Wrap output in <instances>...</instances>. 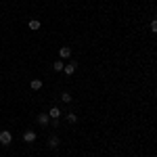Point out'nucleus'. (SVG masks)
Listing matches in <instances>:
<instances>
[{"label":"nucleus","instance_id":"nucleus-11","mask_svg":"<svg viewBox=\"0 0 157 157\" xmlns=\"http://www.w3.org/2000/svg\"><path fill=\"white\" fill-rule=\"evenodd\" d=\"M61 101H63V103H71V94H69V92H63V94H61Z\"/></svg>","mask_w":157,"mask_h":157},{"label":"nucleus","instance_id":"nucleus-4","mask_svg":"<svg viewBox=\"0 0 157 157\" xmlns=\"http://www.w3.org/2000/svg\"><path fill=\"white\" fill-rule=\"evenodd\" d=\"M59 55H61V59H69V57H71V48H69V46H61Z\"/></svg>","mask_w":157,"mask_h":157},{"label":"nucleus","instance_id":"nucleus-9","mask_svg":"<svg viewBox=\"0 0 157 157\" xmlns=\"http://www.w3.org/2000/svg\"><path fill=\"white\" fill-rule=\"evenodd\" d=\"M63 67H65L63 59H61V61H55V63H52V69H55V71H63Z\"/></svg>","mask_w":157,"mask_h":157},{"label":"nucleus","instance_id":"nucleus-7","mask_svg":"<svg viewBox=\"0 0 157 157\" xmlns=\"http://www.w3.org/2000/svg\"><path fill=\"white\" fill-rule=\"evenodd\" d=\"M48 147L50 149H59V138H57V136H50L48 138Z\"/></svg>","mask_w":157,"mask_h":157},{"label":"nucleus","instance_id":"nucleus-1","mask_svg":"<svg viewBox=\"0 0 157 157\" xmlns=\"http://www.w3.org/2000/svg\"><path fill=\"white\" fill-rule=\"evenodd\" d=\"M11 140H13V134L9 130H2L0 132V145H11Z\"/></svg>","mask_w":157,"mask_h":157},{"label":"nucleus","instance_id":"nucleus-6","mask_svg":"<svg viewBox=\"0 0 157 157\" xmlns=\"http://www.w3.org/2000/svg\"><path fill=\"white\" fill-rule=\"evenodd\" d=\"M48 115H50V120H59V117H61V109L59 107H52L48 111Z\"/></svg>","mask_w":157,"mask_h":157},{"label":"nucleus","instance_id":"nucleus-2","mask_svg":"<svg viewBox=\"0 0 157 157\" xmlns=\"http://www.w3.org/2000/svg\"><path fill=\"white\" fill-rule=\"evenodd\" d=\"M75 67H78V63H67V65L63 67V73H65V75H71V73H75Z\"/></svg>","mask_w":157,"mask_h":157},{"label":"nucleus","instance_id":"nucleus-8","mask_svg":"<svg viewBox=\"0 0 157 157\" xmlns=\"http://www.w3.org/2000/svg\"><path fill=\"white\" fill-rule=\"evenodd\" d=\"M29 88H32V90H40V88H42V80H32V82H29Z\"/></svg>","mask_w":157,"mask_h":157},{"label":"nucleus","instance_id":"nucleus-3","mask_svg":"<svg viewBox=\"0 0 157 157\" xmlns=\"http://www.w3.org/2000/svg\"><path fill=\"white\" fill-rule=\"evenodd\" d=\"M48 121H50L48 113H40V115H38V124H40V126H48Z\"/></svg>","mask_w":157,"mask_h":157},{"label":"nucleus","instance_id":"nucleus-10","mask_svg":"<svg viewBox=\"0 0 157 157\" xmlns=\"http://www.w3.org/2000/svg\"><path fill=\"white\" fill-rule=\"evenodd\" d=\"M27 27H29V29H40V21H38V19H32V21L27 23Z\"/></svg>","mask_w":157,"mask_h":157},{"label":"nucleus","instance_id":"nucleus-5","mask_svg":"<svg viewBox=\"0 0 157 157\" xmlns=\"http://www.w3.org/2000/svg\"><path fill=\"white\" fill-rule=\"evenodd\" d=\"M23 140L25 143H34V140H36V132H34V130H27V132L23 134Z\"/></svg>","mask_w":157,"mask_h":157},{"label":"nucleus","instance_id":"nucleus-12","mask_svg":"<svg viewBox=\"0 0 157 157\" xmlns=\"http://www.w3.org/2000/svg\"><path fill=\"white\" fill-rule=\"evenodd\" d=\"M67 121H69V124H75V121H78V115H75V113H67Z\"/></svg>","mask_w":157,"mask_h":157},{"label":"nucleus","instance_id":"nucleus-13","mask_svg":"<svg viewBox=\"0 0 157 157\" xmlns=\"http://www.w3.org/2000/svg\"><path fill=\"white\" fill-rule=\"evenodd\" d=\"M151 32H153V34H157V19H153V21H151Z\"/></svg>","mask_w":157,"mask_h":157}]
</instances>
